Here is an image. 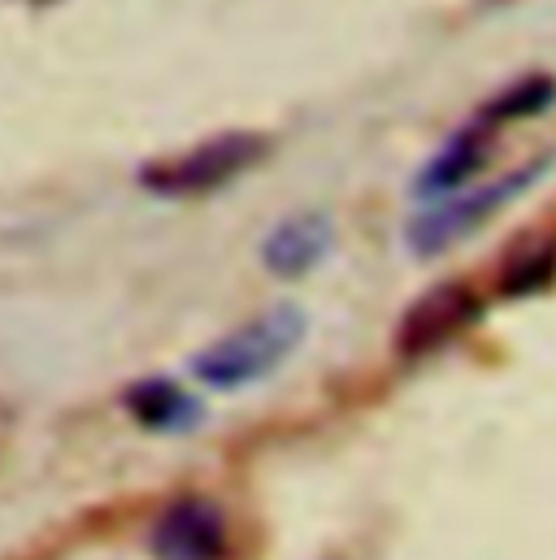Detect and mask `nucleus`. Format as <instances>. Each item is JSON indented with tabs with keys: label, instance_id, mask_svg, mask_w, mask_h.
<instances>
[{
	"label": "nucleus",
	"instance_id": "f257e3e1",
	"mask_svg": "<svg viewBox=\"0 0 556 560\" xmlns=\"http://www.w3.org/2000/svg\"><path fill=\"white\" fill-rule=\"evenodd\" d=\"M304 339V313L291 304H275L262 317H253L248 326L222 335L213 348H205L192 361V374L200 383H209L213 392H240L262 383L266 374H275L278 365L300 348Z\"/></svg>",
	"mask_w": 556,
	"mask_h": 560
},
{
	"label": "nucleus",
	"instance_id": "f03ea898",
	"mask_svg": "<svg viewBox=\"0 0 556 560\" xmlns=\"http://www.w3.org/2000/svg\"><path fill=\"white\" fill-rule=\"evenodd\" d=\"M266 152H270L266 136H257V131H227V136L196 143V148H187L178 156H165V161L143 165L139 170V183L152 196H165V200L209 196V191L227 187L231 178H240L244 170H253Z\"/></svg>",
	"mask_w": 556,
	"mask_h": 560
},
{
	"label": "nucleus",
	"instance_id": "7ed1b4c3",
	"mask_svg": "<svg viewBox=\"0 0 556 560\" xmlns=\"http://www.w3.org/2000/svg\"><path fill=\"white\" fill-rule=\"evenodd\" d=\"M544 170H548V165H544V161H535V165L513 170V174H505V178H496V183H487V187L452 191V196L435 200L426 213H417L414 222H409V248L421 253V257L443 253L448 244L465 240V231L483 226V222H487V218H496L505 205H513L522 191H531V187L544 178Z\"/></svg>",
	"mask_w": 556,
	"mask_h": 560
},
{
	"label": "nucleus",
	"instance_id": "20e7f679",
	"mask_svg": "<svg viewBox=\"0 0 556 560\" xmlns=\"http://www.w3.org/2000/svg\"><path fill=\"white\" fill-rule=\"evenodd\" d=\"M227 552V522L209 500H174L152 526V557L157 560H222Z\"/></svg>",
	"mask_w": 556,
	"mask_h": 560
},
{
	"label": "nucleus",
	"instance_id": "39448f33",
	"mask_svg": "<svg viewBox=\"0 0 556 560\" xmlns=\"http://www.w3.org/2000/svg\"><path fill=\"white\" fill-rule=\"evenodd\" d=\"M478 295L465 282H439L430 287L421 300H414V308L401 322V352H435L443 343H452L474 317H478Z\"/></svg>",
	"mask_w": 556,
	"mask_h": 560
},
{
	"label": "nucleus",
	"instance_id": "423d86ee",
	"mask_svg": "<svg viewBox=\"0 0 556 560\" xmlns=\"http://www.w3.org/2000/svg\"><path fill=\"white\" fill-rule=\"evenodd\" d=\"M335 244V226L326 213H296L287 222H278L262 248L270 275H282V279H300L309 275Z\"/></svg>",
	"mask_w": 556,
	"mask_h": 560
},
{
	"label": "nucleus",
	"instance_id": "0eeeda50",
	"mask_svg": "<svg viewBox=\"0 0 556 560\" xmlns=\"http://www.w3.org/2000/svg\"><path fill=\"white\" fill-rule=\"evenodd\" d=\"M491 143H496L491 118L461 127L452 140L430 156V165H426V174L417 178V187H421L426 196H452V191H461V183H465V178H474V174H478V165L487 161Z\"/></svg>",
	"mask_w": 556,
	"mask_h": 560
},
{
	"label": "nucleus",
	"instance_id": "6e6552de",
	"mask_svg": "<svg viewBox=\"0 0 556 560\" xmlns=\"http://www.w3.org/2000/svg\"><path fill=\"white\" fill-rule=\"evenodd\" d=\"M127 409H131V418L152 425V430H183V425H192V421L200 418L196 400L178 383H170V378H143V383H136L127 392Z\"/></svg>",
	"mask_w": 556,
	"mask_h": 560
},
{
	"label": "nucleus",
	"instance_id": "1a4fd4ad",
	"mask_svg": "<svg viewBox=\"0 0 556 560\" xmlns=\"http://www.w3.org/2000/svg\"><path fill=\"white\" fill-rule=\"evenodd\" d=\"M553 279H556V244H544V248L526 253L522 261H513V266L505 270L500 291H505V295H535V291H544Z\"/></svg>",
	"mask_w": 556,
	"mask_h": 560
},
{
	"label": "nucleus",
	"instance_id": "9d476101",
	"mask_svg": "<svg viewBox=\"0 0 556 560\" xmlns=\"http://www.w3.org/2000/svg\"><path fill=\"white\" fill-rule=\"evenodd\" d=\"M553 96H556V83H548V79H526V83H518V88L500 92V96L491 101L487 118H491V122H500V118H526V114L548 109V105H553Z\"/></svg>",
	"mask_w": 556,
	"mask_h": 560
}]
</instances>
